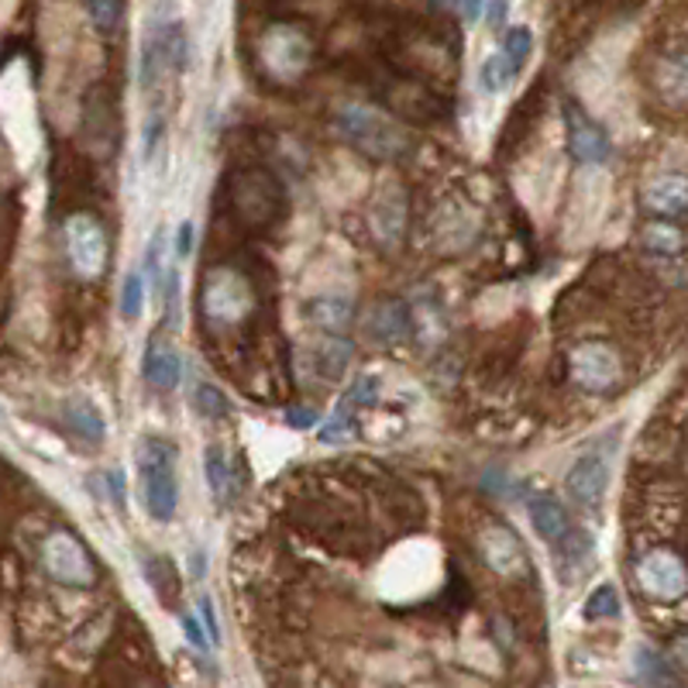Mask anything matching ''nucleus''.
I'll list each match as a JSON object with an SVG mask.
<instances>
[{
  "mask_svg": "<svg viewBox=\"0 0 688 688\" xmlns=\"http://www.w3.org/2000/svg\"><path fill=\"white\" fill-rule=\"evenodd\" d=\"M138 479H141V499L152 520L165 524L176 516L180 503V482H176V451L162 438H141L138 451Z\"/></svg>",
  "mask_w": 688,
  "mask_h": 688,
  "instance_id": "nucleus-1",
  "label": "nucleus"
},
{
  "mask_svg": "<svg viewBox=\"0 0 688 688\" xmlns=\"http://www.w3.org/2000/svg\"><path fill=\"white\" fill-rule=\"evenodd\" d=\"M337 131L372 159H389L393 162L399 155H407V149H410V138H407L404 125H396L389 114H383L376 107H365V104L341 107Z\"/></svg>",
  "mask_w": 688,
  "mask_h": 688,
  "instance_id": "nucleus-2",
  "label": "nucleus"
},
{
  "mask_svg": "<svg viewBox=\"0 0 688 688\" xmlns=\"http://www.w3.org/2000/svg\"><path fill=\"white\" fill-rule=\"evenodd\" d=\"M42 565L49 571V579H55L60 585H69V589H86V585L97 582L94 558L86 555L83 544L73 534H66V530H55V534L45 537Z\"/></svg>",
  "mask_w": 688,
  "mask_h": 688,
  "instance_id": "nucleus-3",
  "label": "nucleus"
},
{
  "mask_svg": "<svg viewBox=\"0 0 688 688\" xmlns=\"http://www.w3.org/2000/svg\"><path fill=\"white\" fill-rule=\"evenodd\" d=\"M66 248L73 258V269L83 279H100L107 269V235L104 224L94 214H73L66 221Z\"/></svg>",
  "mask_w": 688,
  "mask_h": 688,
  "instance_id": "nucleus-4",
  "label": "nucleus"
},
{
  "mask_svg": "<svg viewBox=\"0 0 688 688\" xmlns=\"http://www.w3.org/2000/svg\"><path fill=\"white\" fill-rule=\"evenodd\" d=\"M258 55L276 79H297L310 66V42L290 24H276L258 42Z\"/></svg>",
  "mask_w": 688,
  "mask_h": 688,
  "instance_id": "nucleus-5",
  "label": "nucleus"
},
{
  "mask_svg": "<svg viewBox=\"0 0 688 688\" xmlns=\"http://www.w3.org/2000/svg\"><path fill=\"white\" fill-rule=\"evenodd\" d=\"M248 310H251V290H248V282L238 272L221 269V272L207 276L204 313L214 324H235V321L245 318Z\"/></svg>",
  "mask_w": 688,
  "mask_h": 688,
  "instance_id": "nucleus-6",
  "label": "nucleus"
},
{
  "mask_svg": "<svg viewBox=\"0 0 688 688\" xmlns=\"http://www.w3.org/2000/svg\"><path fill=\"white\" fill-rule=\"evenodd\" d=\"M571 376H576V383L589 393H606L620 383L623 368H620V358L610 344L585 341L571 352Z\"/></svg>",
  "mask_w": 688,
  "mask_h": 688,
  "instance_id": "nucleus-7",
  "label": "nucleus"
},
{
  "mask_svg": "<svg viewBox=\"0 0 688 688\" xmlns=\"http://www.w3.org/2000/svg\"><path fill=\"white\" fill-rule=\"evenodd\" d=\"M637 579H641V589L654 599H662V602H675L685 595V565L675 551H665V548H657L651 555L641 558L637 565Z\"/></svg>",
  "mask_w": 688,
  "mask_h": 688,
  "instance_id": "nucleus-8",
  "label": "nucleus"
},
{
  "mask_svg": "<svg viewBox=\"0 0 688 688\" xmlns=\"http://www.w3.org/2000/svg\"><path fill=\"white\" fill-rule=\"evenodd\" d=\"M568 496L576 499L582 509H599L602 499H606V490H610V465L602 454H582L576 465H571L568 479Z\"/></svg>",
  "mask_w": 688,
  "mask_h": 688,
  "instance_id": "nucleus-9",
  "label": "nucleus"
},
{
  "mask_svg": "<svg viewBox=\"0 0 688 688\" xmlns=\"http://www.w3.org/2000/svg\"><path fill=\"white\" fill-rule=\"evenodd\" d=\"M565 128H568V146H571V155L579 162H589V165H599L610 159V138L602 131L585 110H579L576 104L565 107Z\"/></svg>",
  "mask_w": 688,
  "mask_h": 688,
  "instance_id": "nucleus-10",
  "label": "nucleus"
},
{
  "mask_svg": "<svg viewBox=\"0 0 688 688\" xmlns=\"http://www.w3.org/2000/svg\"><path fill=\"white\" fill-rule=\"evenodd\" d=\"M410 327H413V313L407 310L404 300H379V303H372L362 318L365 337L376 344L404 341V337H410Z\"/></svg>",
  "mask_w": 688,
  "mask_h": 688,
  "instance_id": "nucleus-11",
  "label": "nucleus"
},
{
  "mask_svg": "<svg viewBox=\"0 0 688 688\" xmlns=\"http://www.w3.org/2000/svg\"><path fill=\"white\" fill-rule=\"evenodd\" d=\"M279 200H282L279 183H272L266 172H248L235 190V204L248 221H269Z\"/></svg>",
  "mask_w": 688,
  "mask_h": 688,
  "instance_id": "nucleus-12",
  "label": "nucleus"
},
{
  "mask_svg": "<svg viewBox=\"0 0 688 688\" xmlns=\"http://www.w3.org/2000/svg\"><path fill=\"white\" fill-rule=\"evenodd\" d=\"M352 352H355L352 341H344L337 334L321 337L318 344H310V348H307V368L313 372V379L334 383V379H341V372L348 368Z\"/></svg>",
  "mask_w": 688,
  "mask_h": 688,
  "instance_id": "nucleus-13",
  "label": "nucleus"
},
{
  "mask_svg": "<svg viewBox=\"0 0 688 688\" xmlns=\"http://www.w3.org/2000/svg\"><path fill=\"white\" fill-rule=\"evenodd\" d=\"M482 558L490 561V568H496L499 576H513V571L524 568V548L506 527H490L479 537Z\"/></svg>",
  "mask_w": 688,
  "mask_h": 688,
  "instance_id": "nucleus-14",
  "label": "nucleus"
},
{
  "mask_svg": "<svg viewBox=\"0 0 688 688\" xmlns=\"http://www.w3.org/2000/svg\"><path fill=\"white\" fill-rule=\"evenodd\" d=\"M527 509H530V524H534V530H537L544 540L565 544V540H571V534H576V527H571L568 509H565L555 496H534V499L527 503Z\"/></svg>",
  "mask_w": 688,
  "mask_h": 688,
  "instance_id": "nucleus-15",
  "label": "nucleus"
},
{
  "mask_svg": "<svg viewBox=\"0 0 688 688\" xmlns=\"http://www.w3.org/2000/svg\"><path fill=\"white\" fill-rule=\"evenodd\" d=\"M644 200H647L651 211L665 214V217H678L688 204V183H685L681 172H665V176H657V180L647 183Z\"/></svg>",
  "mask_w": 688,
  "mask_h": 688,
  "instance_id": "nucleus-16",
  "label": "nucleus"
},
{
  "mask_svg": "<svg viewBox=\"0 0 688 688\" xmlns=\"http://www.w3.org/2000/svg\"><path fill=\"white\" fill-rule=\"evenodd\" d=\"M372 224H376V235L383 238V245H396L399 235H404L407 204H404V193H399L396 186H389V190L379 193L376 211H372Z\"/></svg>",
  "mask_w": 688,
  "mask_h": 688,
  "instance_id": "nucleus-17",
  "label": "nucleus"
},
{
  "mask_svg": "<svg viewBox=\"0 0 688 688\" xmlns=\"http://www.w3.org/2000/svg\"><path fill=\"white\" fill-rule=\"evenodd\" d=\"M180 376H183V362L180 355L169 348V344L155 341L152 348L146 352V379L155 386V389H176L180 386Z\"/></svg>",
  "mask_w": 688,
  "mask_h": 688,
  "instance_id": "nucleus-18",
  "label": "nucleus"
},
{
  "mask_svg": "<svg viewBox=\"0 0 688 688\" xmlns=\"http://www.w3.org/2000/svg\"><path fill=\"white\" fill-rule=\"evenodd\" d=\"M307 321L318 324L331 334H337L341 327H348L352 321V303L344 297H321V300H310L307 303Z\"/></svg>",
  "mask_w": 688,
  "mask_h": 688,
  "instance_id": "nucleus-19",
  "label": "nucleus"
},
{
  "mask_svg": "<svg viewBox=\"0 0 688 688\" xmlns=\"http://www.w3.org/2000/svg\"><path fill=\"white\" fill-rule=\"evenodd\" d=\"M204 469H207V485L214 493V503L217 506H227L235 499V475H232V465H227V458L217 444L207 448L204 454Z\"/></svg>",
  "mask_w": 688,
  "mask_h": 688,
  "instance_id": "nucleus-20",
  "label": "nucleus"
},
{
  "mask_svg": "<svg viewBox=\"0 0 688 688\" xmlns=\"http://www.w3.org/2000/svg\"><path fill=\"white\" fill-rule=\"evenodd\" d=\"M66 417H69L73 430L83 441H90V444L104 441V417L97 413V407L90 404V399H73Z\"/></svg>",
  "mask_w": 688,
  "mask_h": 688,
  "instance_id": "nucleus-21",
  "label": "nucleus"
},
{
  "mask_svg": "<svg viewBox=\"0 0 688 688\" xmlns=\"http://www.w3.org/2000/svg\"><path fill=\"white\" fill-rule=\"evenodd\" d=\"M479 79H482V90H485V94H503V90H509V86H513L516 69H513V63L506 60L503 52H493L490 60L482 63Z\"/></svg>",
  "mask_w": 688,
  "mask_h": 688,
  "instance_id": "nucleus-22",
  "label": "nucleus"
},
{
  "mask_svg": "<svg viewBox=\"0 0 688 688\" xmlns=\"http://www.w3.org/2000/svg\"><path fill=\"white\" fill-rule=\"evenodd\" d=\"M644 245L654 251V255H665V258H678L681 248H685V235H681V227L675 224H651L647 232H644Z\"/></svg>",
  "mask_w": 688,
  "mask_h": 688,
  "instance_id": "nucleus-23",
  "label": "nucleus"
},
{
  "mask_svg": "<svg viewBox=\"0 0 688 688\" xmlns=\"http://www.w3.org/2000/svg\"><path fill=\"white\" fill-rule=\"evenodd\" d=\"M499 52H503L506 60L513 63V69L520 73V69L527 66V60H530V52H534V32H530L527 24H516V28H509Z\"/></svg>",
  "mask_w": 688,
  "mask_h": 688,
  "instance_id": "nucleus-24",
  "label": "nucleus"
},
{
  "mask_svg": "<svg viewBox=\"0 0 688 688\" xmlns=\"http://www.w3.org/2000/svg\"><path fill=\"white\" fill-rule=\"evenodd\" d=\"M193 410L204 417V420H214V423H221L224 417H227V399L221 396V389L217 386H196L193 389Z\"/></svg>",
  "mask_w": 688,
  "mask_h": 688,
  "instance_id": "nucleus-25",
  "label": "nucleus"
},
{
  "mask_svg": "<svg viewBox=\"0 0 688 688\" xmlns=\"http://www.w3.org/2000/svg\"><path fill=\"white\" fill-rule=\"evenodd\" d=\"M141 307H146V276L141 272H128L125 276V290H121V313L125 321H138Z\"/></svg>",
  "mask_w": 688,
  "mask_h": 688,
  "instance_id": "nucleus-26",
  "label": "nucleus"
},
{
  "mask_svg": "<svg viewBox=\"0 0 688 688\" xmlns=\"http://www.w3.org/2000/svg\"><path fill=\"white\" fill-rule=\"evenodd\" d=\"M620 592H616V585H599L592 595H589V602H585V616L589 620H599V616H620Z\"/></svg>",
  "mask_w": 688,
  "mask_h": 688,
  "instance_id": "nucleus-27",
  "label": "nucleus"
},
{
  "mask_svg": "<svg viewBox=\"0 0 688 688\" xmlns=\"http://www.w3.org/2000/svg\"><path fill=\"white\" fill-rule=\"evenodd\" d=\"M86 11H90L94 24L100 32H114V28L121 24V14H125V0H86Z\"/></svg>",
  "mask_w": 688,
  "mask_h": 688,
  "instance_id": "nucleus-28",
  "label": "nucleus"
},
{
  "mask_svg": "<svg viewBox=\"0 0 688 688\" xmlns=\"http://www.w3.org/2000/svg\"><path fill=\"white\" fill-rule=\"evenodd\" d=\"M379 399V379H372V376H358L355 383H352V389L344 393V404L348 407H355V410H365V407H372Z\"/></svg>",
  "mask_w": 688,
  "mask_h": 688,
  "instance_id": "nucleus-29",
  "label": "nucleus"
},
{
  "mask_svg": "<svg viewBox=\"0 0 688 688\" xmlns=\"http://www.w3.org/2000/svg\"><path fill=\"white\" fill-rule=\"evenodd\" d=\"M146 568H149V579H152V585H155L159 595H165V592L172 595V592H176V576H172V565H169V561L149 558Z\"/></svg>",
  "mask_w": 688,
  "mask_h": 688,
  "instance_id": "nucleus-30",
  "label": "nucleus"
},
{
  "mask_svg": "<svg viewBox=\"0 0 688 688\" xmlns=\"http://www.w3.org/2000/svg\"><path fill=\"white\" fill-rule=\"evenodd\" d=\"M183 634H186V641H190L196 651H211V641H207V634H204V626H200V620H196L193 613L183 616Z\"/></svg>",
  "mask_w": 688,
  "mask_h": 688,
  "instance_id": "nucleus-31",
  "label": "nucleus"
},
{
  "mask_svg": "<svg viewBox=\"0 0 688 688\" xmlns=\"http://www.w3.org/2000/svg\"><path fill=\"white\" fill-rule=\"evenodd\" d=\"M200 616H204V626H207V641H211V647L217 644V620H214V602L211 599H200Z\"/></svg>",
  "mask_w": 688,
  "mask_h": 688,
  "instance_id": "nucleus-32",
  "label": "nucleus"
},
{
  "mask_svg": "<svg viewBox=\"0 0 688 688\" xmlns=\"http://www.w3.org/2000/svg\"><path fill=\"white\" fill-rule=\"evenodd\" d=\"M193 238H196V227H193V221H183V224H180V245H176L180 258H186V255H190Z\"/></svg>",
  "mask_w": 688,
  "mask_h": 688,
  "instance_id": "nucleus-33",
  "label": "nucleus"
},
{
  "mask_svg": "<svg viewBox=\"0 0 688 688\" xmlns=\"http://www.w3.org/2000/svg\"><path fill=\"white\" fill-rule=\"evenodd\" d=\"M454 8H458V14H462V18L475 21L479 11H482V0H454Z\"/></svg>",
  "mask_w": 688,
  "mask_h": 688,
  "instance_id": "nucleus-34",
  "label": "nucleus"
},
{
  "mask_svg": "<svg viewBox=\"0 0 688 688\" xmlns=\"http://www.w3.org/2000/svg\"><path fill=\"white\" fill-rule=\"evenodd\" d=\"M313 420H318V413H313V410H290V423L293 427H313Z\"/></svg>",
  "mask_w": 688,
  "mask_h": 688,
  "instance_id": "nucleus-35",
  "label": "nucleus"
},
{
  "mask_svg": "<svg viewBox=\"0 0 688 688\" xmlns=\"http://www.w3.org/2000/svg\"><path fill=\"white\" fill-rule=\"evenodd\" d=\"M490 21H493V28H503V21H506V0H493Z\"/></svg>",
  "mask_w": 688,
  "mask_h": 688,
  "instance_id": "nucleus-36",
  "label": "nucleus"
}]
</instances>
